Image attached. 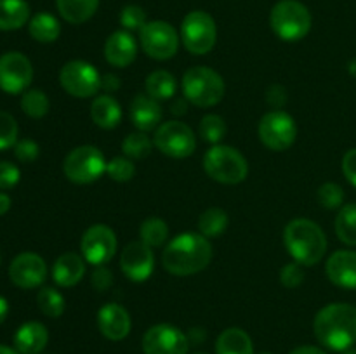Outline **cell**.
Instances as JSON below:
<instances>
[{
	"instance_id": "obj_1",
	"label": "cell",
	"mask_w": 356,
	"mask_h": 354,
	"mask_svg": "<svg viewBox=\"0 0 356 354\" xmlns=\"http://www.w3.org/2000/svg\"><path fill=\"white\" fill-rule=\"evenodd\" d=\"M212 245L200 233L186 231L167 243L162 253V266L172 276H191L211 264Z\"/></svg>"
},
{
	"instance_id": "obj_2",
	"label": "cell",
	"mask_w": 356,
	"mask_h": 354,
	"mask_svg": "<svg viewBox=\"0 0 356 354\" xmlns=\"http://www.w3.org/2000/svg\"><path fill=\"white\" fill-rule=\"evenodd\" d=\"M313 332L327 349H351L356 344V305L336 302L322 307L313 321Z\"/></svg>"
},
{
	"instance_id": "obj_3",
	"label": "cell",
	"mask_w": 356,
	"mask_h": 354,
	"mask_svg": "<svg viewBox=\"0 0 356 354\" xmlns=\"http://www.w3.org/2000/svg\"><path fill=\"white\" fill-rule=\"evenodd\" d=\"M284 243L292 259L301 266H315L327 252V236L312 219L298 217L285 226Z\"/></svg>"
},
{
	"instance_id": "obj_4",
	"label": "cell",
	"mask_w": 356,
	"mask_h": 354,
	"mask_svg": "<svg viewBox=\"0 0 356 354\" xmlns=\"http://www.w3.org/2000/svg\"><path fill=\"white\" fill-rule=\"evenodd\" d=\"M183 96L188 103L198 108H212L225 97V80L216 69L207 66H193L181 80Z\"/></svg>"
},
{
	"instance_id": "obj_5",
	"label": "cell",
	"mask_w": 356,
	"mask_h": 354,
	"mask_svg": "<svg viewBox=\"0 0 356 354\" xmlns=\"http://www.w3.org/2000/svg\"><path fill=\"white\" fill-rule=\"evenodd\" d=\"M204 170L212 180L221 184H240L249 174V163L238 149L216 144L204 155Z\"/></svg>"
},
{
	"instance_id": "obj_6",
	"label": "cell",
	"mask_w": 356,
	"mask_h": 354,
	"mask_svg": "<svg viewBox=\"0 0 356 354\" xmlns=\"http://www.w3.org/2000/svg\"><path fill=\"white\" fill-rule=\"evenodd\" d=\"M273 33L284 42H298L312 30V14L305 3L298 0H280L270 14Z\"/></svg>"
},
{
	"instance_id": "obj_7",
	"label": "cell",
	"mask_w": 356,
	"mask_h": 354,
	"mask_svg": "<svg viewBox=\"0 0 356 354\" xmlns=\"http://www.w3.org/2000/svg\"><path fill=\"white\" fill-rule=\"evenodd\" d=\"M106 165L108 162L99 148L83 144L76 146L66 155L65 162H63V172H65L66 179L72 183L90 184L101 179V176L106 172Z\"/></svg>"
},
{
	"instance_id": "obj_8",
	"label": "cell",
	"mask_w": 356,
	"mask_h": 354,
	"mask_svg": "<svg viewBox=\"0 0 356 354\" xmlns=\"http://www.w3.org/2000/svg\"><path fill=\"white\" fill-rule=\"evenodd\" d=\"M181 42L188 52L195 56H204L214 49L218 40V26L211 14L204 10H193L186 14L181 23Z\"/></svg>"
},
{
	"instance_id": "obj_9",
	"label": "cell",
	"mask_w": 356,
	"mask_h": 354,
	"mask_svg": "<svg viewBox=\"0 0 356 354\" xmlns=\"http://www.w3.org/2000/svg\"><path fill=\"white\" fill-rule=\"evenodd\" d=\"M257 135H259V141L271 151H285L296 142L298 125L294 118L285 111H268L259 120Z\"/></svg>"
},
{
	"instance_id": "obj_10",
	"label": "cell",
	"mask_w": 356,
	"mask_h": 354,
	"mask_svg": "<svg viewBox=\"0 0 356 354\" xmlns=\"http://www.w3.org/2000/svg\"><path fill=\"white\" fill-rule=\"evenodd\" d=\"M59 83L70 96L76 99H89L101 90V75L90 62L73 59L59 71Z\"/></svg>"
},
{
	"instance_id": "obj_11",
	"label": "cell",
	"mask_w": 356,
	"mask_h": 354,
	"mask_svg": "<svg viewBox=\"0 0 356 354\" xmlns=\"http://www.w3.org/2000/svg\"><path fill=\"white\" fill-rule=\"evenodd\" d=\"M153 144L170 158H188L195 153L197 137L186 124L177 120L163 121L153 135Z\"/></svg>"
},
{
	"instance_id": "obj_12",
	"label": "cell",
	"mask_w": 356,
	"mask_h": 354,
	"mask_svg": "<svg viewBox=\"0 0 356 354\" xmlns=\"http://www.w3.org/2000/svg\"><path fill=\"white\" fill-rule=\"evenodd\" d=\"M139 42L148 58L167 61L174 58L179 49V35L167 21H149L139 31Z\"/></svg>"
},
{
	"instance_id": "obj_13",
	"label": "cell",
	"mask_w": 356,
	"mask_h": 354,
	"mask_svg": "<svg viewBox=\"0 0 356 354\" xmlns=\"http://www.w3.org/2000/svg\"><path fill=\"white\" fill-rule=\"evenodd\" d=\"M117 235L110 226L94 224L80 239L82 257L92 266H106L117 253Z\"/></svg>"
},
{
	"instance_id": "obj_14",
	"label": "cell",
	"mask_w": 356,
	"mask_h": 354,
	"mask_svg": "<svg viewBox=\"0 0 356 354\" xmlns=\"http://www.w3.org/2000/svg\"><path fill=\"white\" fill-rule=\"evenodd\" d=\"M33 80V66L21 52H6L0 56V89L16 96L23 94Z\"/></svg>"
},
{
	"instance_id": "obj_15",
	"label": "cell",
	"mask_w": 356,
	"mask_h": 354,
	"mask_svg": "<svg viewBox=\"0 0 356 354\" xmlns=\"http://www.w3.org/2000/svg\"><path fill=\"white\" fill-rule=\"evenodd\" d=\"M190 339L177 326L160 323L146 330L143 337L145 354H188Z\"/></svg>"
},
{
	"instance_id": "obj_16",
	"label": "cell",
	"mask_w": 356,
	"mask_h": 354,
	"mask_svg": "<svg viewBox=\"0 0 356 354\" xmlns=\"http://www.w3.org/2000/svg\"><path fill=\"white\" fill-rule=\"evenodd\" d=\"M9 278L17 288L31 290L40 287L47 278V264L38 253L23 252L13 259L9 266Z\"/></svg>"
},
{
	"instance_id": "obj_17",
	"label": "cell",
	"mask_w": 356,
	"mask_h": 354,
	"mask_svg": "<svg viewBox=\"0 0 356 354\" xmlns=\"http://www.w3.org/2000/svg\"><path fill=\"white\" fill-rule=\"evenodd\" d=\"M120 269L131 281L141 283L152 276L155 269V255L146 243L131 242L120 253Z\"/></svg>"
},
{
	"instance_id": "obj_18",
	"label": "cell",
	"mask_w": 356,
	"mask_h": 354,
	"mask_svg": "<svg viewBox=\"0 0 356 354\" xmlns=\"http://www.w3.org/2000/svg\"><path fill=\"white\" fill-rule=\"evenodd\" d=\"M131 316L124 305L110 302L97 311V328L104 339L113 342L124 340L131 333Z\"/></svg>"
},
{
	"instance_id": "obj_19",
	"label": "cell",
	"mask_w": 356,
	"mask_h": 354,
	"mask_svg": "<svg viewBox=\"0 0 356 354\" xmlns=\"http://www.w3.org/2000/svg\"><path fill=\"white\" fill-rule=\"evenodd\" d=\"M325 274L336 287L356 290V252L337 250L327 259Z\"/></svg>"
},
{
	"instance_id": "obj_20",
	"label": "cell",
	"mask_w": 356,
	"mask_h": 354,
	"mask_svg": "<svg viewBox=\"0 0 356 354\" xmlns=\"http://www.w3.org/2000/svg\"><path fill=\"white\" fill-rule=\"evenodd\" d=\"M138 56V44L131 31H113L104 44V59L115 68H127Z\"/></svg>"
},
{
	"instance_id": "obj_21",
	"label": "cell",
	"mask_w": 356,
	"mask_h": 354,
	"mask_svg": "<svg viewBox=\"0 0 356 354\" xmlns=\"http://www.w3.org/2000/svg\"><path fill=\"white\" fill-rule=\"evenodd\" d=\"M163 110L160 101L153 99L148 94H138L131 103V120L138 130L149 132L156 130L162 124Z\"/></svg>"
},
{
	"instance_id": "obj_22",
	"label": "cell",
	"mask_w": 356,
	"mask_h": 354,
	"mask_svg": "<svg viewBox=\"0 0 356 354\" xmlns=\"http://www.w3.org/2000/svg\"><path fill=\"white\" fill-rule=\"evenodd\" d=\"M86 274V259L75 252H66L56 259L52 266V280L58 287L72 288L80 283Z\"/></svg>"
},
{
	"instance_id": "obj_23",
	"label": "cell",
	"mask_w": 356,
	"mask_h": 354,
	"mask_svg": "<svg viewBox=\"0 0 356 354\" xmlns=\"http://www.w3.org/2000/svg\"><path fill=\"white\" fill-rule=\"evenodd\" d=\"M49 342V332L40 321H26L14 335V349L19 354H40Z\"/></svg>"
},
{
	"instance_id": "obj_24",
	"label": "cell",
	"mask_w": 356,
	"mask_h": 354,
	"mask_svg": "<svg viewBox=\"0 0 356 354\" xmlns=\"http://www.w3.org/2000/svg\"><path fill=\"white\" fill-rule=\"evenodd\" d=\"M90 118L97 127L104 130H111L117 127L122 120V108L120 103L110 94H101L94 97L90 104Z\"/></svg>"
},
{
	"instance_id": "obj_25",
	"label": "cell",
	"mask_w": 356,
	"mask_h": 354,
	"mask_svg": "<svg viewBox=\"0 0 356 354\" xmlns=\"http://www.w3.org/2000/svg\"><path fill=\"white\" fill-rule=\"evenodd\" d=\"M216 354H254L252 340L242 328H226L216 340Z\"/></svg>"
},
{
	"instance_id": "obj_26",
	"label": "cell",
	"mask_w": 356,
	"mask_h": 354,
	"mask_svg": "<svg viewBox=\"0 0 356 354\" xmlns=\"http://www.w3.org/2000/svg\"><path fill=\"white\" fill-rule=\"evenodd\" d=\"M28 21L30 7L24 0H0V30H19Z\"/></svg>"
},
{
	"instance_id": "obj_27",
	"label": "cell",
	"mask_w": 356,
	"mask_h": 354,
	"mask_svg": "<svg viewBox=\"0 0 356 354\" xmlns=\"http://www.w3.org/2000/svg\"><path fill=\"white\" fill-rule=\"evenodd\" d=\"M56 3L63 19L72 24L89 21L99 7V0H56Z\"/></svg>"
},
{
	"instance_id": "obj_28",
	"label": "cell",
	"mask_w": 356,
	"mask_h": 354,
	"mask_svg": "<svg viewBox=\"0 0 356 354\" xmlns=\"http://www.w3.org/2000/svg\"><path fill=\"white\" fill-rule=\"evenodd\" d=\"M146 94L156 101L172 99L174 94L177 92V80L176 76L165 69H156L146 76L145 82Z\"/></svg>"
},
{
	"instance_id": "obj_29",
	"label": "cell",
	"mask_w": 356,
	"mask_h": 354,
	"mask_svg": "<svg viewBox=\"0 0 356 354\" xmlns=\"http://www.w3.org/2000/svg\"><path fill=\"white\" fill-rule=\"evenodd\" d=\"M28 31H30L33 40L42 42V44H51V42L58 40L59 33H61V24L52 14L38 12L28 23Z\"/></svg>"
},
{
	"instance_id": "obj_30",
	"label": "cell",
	"mask_w": 356,
	"mask_h": 354,
	"mask_svg": "<svg viewBox=\"0 0 356 354\" xmlns=\"http://www.w3.org/2000/svg\"><path fill=\"white\" fill-rule=\"evenodd\" d=\"M228 214L222 208H207L200 215V219H198V231L205 238H218V236L225 235L226 228H228Z\"/></svg>"
},
{
	"instance_id": "obj_31",
	"label": "cell",
	"mask_w": 356,
	"mask_h": 354,
	"mask_svg": "<svg viewBox=\"0 0 356 354\" xmlns=\"http://www.w3.org/2000/svg\"><path fill=\"white\" fill-rule=\"evenodd\" d=\"M336 235L344 245L356 246V203L343 205L336 217Z\"/></svg>"
},
{
	"instance_id": "obj_32",
	"label": "cell",
	"mask_w": 356,
	"mask_h": 354,
	"mask_svg": "<svg viewBox=\"0 0 356 354\" xmlns=\"http://www.w3.org/2000/svg\"><path fill=\"white\" fill-rule=\"evenodd\" d=\"M139 236H141V242L152 246V248L162 246L167 242V236H169V226L163 219L148 217L143 221L141 228H139Z\"/></svg>"
},
{
	"instance_id": "obj_33",
	"label": "cell",
	"mask_w": 356,
	"mask_h": 354,
	"mask_svg": "<svg viewBox=\"0 0 356 354\" xmlns=\"http://www.w3.org/2000/svg\"><path fill=\"white\" fill-rule=\"evenodd\" d=\"M37 304L38 309L44 312L47 318H59L65 312L66 302L65 297L59 290L54 287H44L37 294Z\"/></svg>"
},
{
	"instance_id": "obj_34",
	"label": "cell",
	"mask_w": 356,
	"mask_h": 354,
	"mask_svg": "<svg viewBox=\"0 0 356 354\" xmlns=\"http://www.w3.org/2000/svg\"><path fill=\"white\" fill-rule=\"evenodd\" d=\"M153 141L146 132H132L122 141V151L131 160H143L152 153Z\"/></svg>"
},
{
	"instance_id": "obj_35",
	"label": "cell",
	"mask_w": 356,
	"mask_h": 354,
	"mask_svg": "<svg viewBox=\"0 0 356 354\" xmlns=\"http://www.w3.org/2000/svg\"><path fill=\"white\" fill-rule=\"evenodd\" d=\"M49 108H51V103L44 90L30 89L24 90L21 96V110L30 118H44L49 113Z\"/></svg>"
},
{
	"instance_id": "obj_36",
	"label": "cell",
	"mask_w": 356,
	"mask_h": 354,
	"mask_svg": "<svg viewBox=\"0 0 356 354\" xmlns=\"http://www.w3.org/2000/svg\"><path fill=\"white\" fill-rule=\"evenodd\" d=\"M226 121L222 120V117L219 115H205L200 120V125H198V132H200L202 139L205 142H211L212 146L221 144V141L226 135Z\"/></svg>"
},
{
	"instance_id": "obj_37",
	"label": "cell",
	"mask_w": 356,
	"mask_h": 354,
	"mask_svg": "<svg viewBox=\"0 0 356 354\" xmlns=\"http://www.w3.org/2000/svg\"><path fill=\"white\" fill-rule=\"evenodd\" d=\"M106 174L115 183H129L136 176V165L127 156H115L108 162Z\"/></svg>"
},
{
	"instance_id": "obj_38",
	"label": "cell",
	"mask_w": 356,
	"mask_h": 354,
	"mask_svg": "<svg viewBox=\"0 0 356 354\" xmlns=\"http://www.w3.org/2000/svg\"><path fill=\"white\" fill-rule=\"evenodd\" d=\"M17 134H19V127H17L16 118L7 111H0V151L14 148L17 142Z\"/></svg>"
},
{
	"instance_id": "obj_39",
	"label": "cell",
	"mask_w": 356,
	"mask_h": 354,
	"mask_svg": "<svg viewBox=\"0 0 356 354\" xmlns=\"http://www.w3.org/2000/svg\"><path fill=\"white\" fill-rule=\"evenodd\" d=\"M318 201L322 207L329 208V210H336L341 208L344 203V189L337 183H325L318 187Z\"/></svg>"
},
{
	"instance_id": "obj_40",
	"label": "cell",
	"mask_w": 356,
	"mask_h": 354,
	"mask_svg": "<svg viewBox=\"0 0 356 354\" xmlns=\"http://www.w3.org/2000/svg\"><path fill=\"white\" fill-rule=\"evenodd\" d=\"M146 23H148V21H146V12L143 7L136 6V3H129V6H125L124 9H122L120 24L124 30L141 31Z\"/></svg>"
},
{
	"instance_id": "obj_41",
	"label": "cell",
	"mask_w": 356,
	"mask_h": 354,
	"mask_svg": "<svg viewBox=\"0 0 356 354\" xmlns=\"http://www.w3.org/2000/svg\"><path fill=\"white\" fill-rule=\"evenodd\" d=\"M280 281L285 288H298L305 281V271L299 262H289L282 267Z\"/></svg>"
},
{
	"instance_id": "obj_42",
	"label": "cell",
	"mask_w": 356,
	"mask_h": 354,
	"mask_svg": "<svg viewBox=\"0 0 356 354\" xmlns=\"http://www.w3.org/2000/svg\"><path fill=\"white\" fill-rule=\"evenodd\" d=\"M40 155V148L35 141L31 139H21L14 146V156L19 160L21 163H31L38 158Z\"/></svg>"
},
{
	"instance_id": "obj_43",
	"label": "cell",
	"mask_w": 356,
	"mask_h": 354,
	"mask_svg": "<svg viewBox=\"0 0 356 354\" xmlns=\"http://www.w3.org/2000/svg\"><path fill=\"white\" fill-rule=\"evenodd\" d=\"M21 179V172L14 163L0 162V189H10Z\"/></svg>"
},
{
	"instance_id": "obj_44",
	"label": "cell",
	"mask_w": 356,
	"mask_h": 354,
	"mask_svg": "<svg viewBox=\"0 0 356 354\" xmlns=\"http://www.w3.org/2000/svg\"><path fill=\"white\" fill-rule=\"evenodd\" d=\"M90 285L96 292H106L113 285V273L106 266H96L90 274Z\"/></svg>"
},
{
	"instance_id": "obj_45",
	"label": "cell",
	"mask_w": 356,
	"mask_h": 354,
	"mask_svg": "<svg viewBox=\"0 0 356 354\" xmlns=\"http://www.w3.org/2000/svg\"><path fill=\"white\" fill-rule=\"evenodd\" d=\"M343 174L351 186L356 187V148L343 156Z\"/></svg>"
},
{
	"instance_id": "obj_46",
	"label": "cell",
	"mask_w": 356,
	"mask_h": 354,
	"mask_svg": "<svg viewBox=\"0 0 356 354\" xmlns=\"http://www.w3.org/2000/svg\"><path fill=\"white\" fill-rule=\"evenodd\" d=\"M266 101L270 106L273 108H282L287 103V90L282 85H271L266 92Z\"/></svg>"
},
{
	"instance_id": "obj_47",
	"label": "cell",
	"mask_w": 356,
	"mask_h": 354,
	"mask_svg": "<svg viewBox=\"0 0 356 354\" xmlns=\"http://www.w3.org/2000/svg\"><path fill=\"white\" fill-rule=\"evenodd\" d=\"M120 89V78L113 73H106V75L101 76V90H104L106 94H113Z\"/></svg>"
},
{
	"instance_id": "obj_48",
	"label": "cell",
	"mask_w": 356,
	"mask_h": 354,
	"mask_svg": "<svg viewBox=\"0 0 356 354\" xmlns=\"http://www.w3.org/2000/svg\"><path fill=\"white\" fill-rule=\"evenodd\" d=\"M188 99L186 97H179V99H176L172 103V106H170V111H172L174 115H184L188 111Z\"/></svg>"
},
{
	"instance_id": "obj_49",
	"label": "cell",
	"mask_w": 356,
	"mask_h": 354,
	"mask_svg": "<svg viewBox=\"0 0 356 354\" xmlns=\"http://www.w3.org/2000/svg\"><path fill=\"white\" fill-rule=\"evenodd\" d=\"M289 354H327V353L315 346H301V347H296V349L291 351Z\"/></svg>"
},
{
	"instance_id": "obj_50",
	"label": "cell",
	"mask_w": 356,
	"mask_h": 354,
	"mask_svg": "<svg viewBox=\"0 0 356 354\" xmlns=\"http://www.w3.org/2000/svg\"><path fill=\"white\" fill-rule=\"evenodd\" d=\"M10 196L7 193H0V215H3L6 212H9L10 208Z\"/></svg>"
},
{
	"instance_id": "obj_51",
	"label": "cell",
	"mask_w": 356,
	"mask_h": 354,
	"mask_svg": "<svg viewBox=\"0 0 356 354\" xmlns=\"http://www.w3.org/2000/svg\"><path fill=\"white\" fill-rule=\"evenodd\" d=\"M7 314H9V302L6 301V298L0 295V325H2L3 321H6Z\"/></svg>"
},
{
	"instance_id": "obj_52",
	"label": "cell",
	"mask_w": 356,
	"mask_h": 354,
	"mask_svg": "<svg viewBox=\"0 0 356 354\" xmlns=\"http://www.w3.org/2000/svg\"><path fill=\"white\" fill-rule=\"evenodd\" d=\"M0 354H19L16 349L13 347H7V346H0Z\"/></svg>"
},
{
	"instance_id": "obj_53",
	"label": "cell",
	"mask_w": 356,
	"mask_h": 354,
	"mask_svg": "<svg viewBox=\"0 0 356 354\" xmlns=\"http://www.w3.org/2000/svg\"><path fill=\"white\" fill-rule=\"evenodd\" d=\"M343 354H356V349H353V347H351V349L343 351Z\"/></svg>"
},
{
	"instance_id": "obj_54",
	"label": "cell",
	"mask_w": 356,
	"mask_h": 354,
	"mask_svg": "<svg viewBox=\"0 0 356 354\" xmlns=\"http://www.w3.org/2000/svg\"><path fill=\"white\" fill-rule=\"evenodd\" d=\"M263 354H270V353H263Z\"/></svg>"
},
{
	"instance_id": "obj_55",
	"label": "cell",
	"mask_w": 356,
	"mask_h": 354,
	"mask_svg": "<svg viewBox=\"0 0 356 354\" xmlns=\"http://www.w3.org/2000/svg\"><path fill=\"white\" fill-rule=\"evenodd\" d=\"M197 354H204V353H197Z\"/></svg>"
}]
</instances>
